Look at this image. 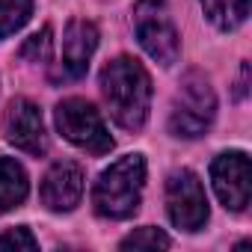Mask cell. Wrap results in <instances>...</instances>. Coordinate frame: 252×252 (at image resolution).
I'll return each instance as SVG.
<instances>
[{"instance_id":"cell-1","label":"cell","mask_w":252,"mask_h":252,"mask_svg":"<svg viewBox=\"0 0 252 252\" xmlns=\"http://www.w3.org/2000/svg\"><path fill=\"white\" fill-rule=\"evenodd\" d=\"M101 92L119 128L140 131L152 107V77L134 57H116L101 71Z\"/></svg>"},{"instance_id":"cell-2","label":"cell","mask_w":252,"mask_h":252,"mask_svg":"<svg viewBox=\"0 0 252 252\" xmlns=\"http://www.w3.org/2000/svg\"><path fill=\"white\" fill-rule=\"evenodd\" d=\"M146 187V158L143 155H125L116 163H110L95 187H92V205L95 214L107 220H128L137 214L140 199Z\"/></svg>"},{"instance_id":"cell-3","label":"cell","mask_w":252,"mask_h":252,"mask_svg":"<svg viewBox=\"0 0 252 252\" xmlns=\"http://www.w3.org/2000/svg\"><path fill=\"white\" fill-rule=\"evenodd\" d=\"M214 116H217V95H214L211 80L202 71H187L172 101L169 131L181 140H196L211 128Z\"/></svg>"},{"instance_id":"cell-4","label":"cell","mask_w":252,"mask_h":252,"mask_svg":"<svg viewBox=\"0 0 252 252\" xmlns=\"http://www.w3.org/2000/svg\"><path fill=\"white\" fill-rule=\"evenodd\" d=\"M57 131L77 149L89 155H107L113 149V137L107 131V125L101 113L86 101V98H63L54 110Z\"/></svg>"},{"instance_id":"cell-5","label":"cell","mask_w":252,"mask_h":252,"mask_svg":"<svg viewBox=\"0 0 252 252\" xmlns=\"http://www.w3.org/2000/svg\"><path fill=\"white\" fill-rule=\"evenodd\" d=\"M134 33L143 45V51L160 63L172 65L181 54V36L175 30V21L169 15V6L163 0H140L134 6Z\"/></svg>"},{"instance_id":"cell-6","label":"cell","mask_w":252,"mask_h":252,"mask_svg":"<svg viewBox=\"0 0 252 252\" xmlns=\"http://www.w3.org/2000/svg\"><path fill=\"white\" fill-rule=\"evenodd\" d=\"M166 214L175 228L199 231L208 222V196L193 169H175L166 181Z\"/></svg>"},{"instance_id":"cell-7","label":"cell","mask_w":252,"mask_h":252,"mask_svg":"<svg viewBox=\"0 0 252 252\" xmlns=\"http://www.w3.org/2000/svg\"><path fill=\"white\" fill-rule=\"evenodd\" d=\"M211 184L225 211H246L249 205V155L246 152H222L211 163Z\"/></svg>"},{"instance_id":"cell-8","label":"cell","mask_w":252,"mask_h":252,"mask_svg":"<svg viewBox=\"0 0 252 252\" xmlns=\"http://www.w3.org/2000/svg\"><path fill=\"white\" fill-rule=\"evenodd\" d=\"M3 134L6 140L39 158L48 152V131H45V119H42V110L30 101V98H12L9 107H6V116H3Z\"/></svg>"},{"instance_id":"cell-9","label":"cell","mask_w":252,"mask_h":252,"mask_svg":"<svg viewBox=\"0 0 252 252\" xmlns=\"http://www.w3.org/2000/svg\"><path fill=\"white\" fill-rule=\"evenodd\" d=\"M83 169L71 160H60L54 163L45 178H42V187H39V196H42V205L54 214H68L80 205V196H83Z\"/></svg>"},{"instance_id":"cell-10","label":"cell","mask_w":252,"mask_h":252,"mask_svg":"<svg viewBox=\"0 0 252 252\" xmlns=\"http://www.w3.org/2000/svg\"><path fill=\"white\" fill-rule=\"evenodd\" d=\"M98 48V27L92 21L74 18L65 27V39H63V68L57 77L63 80H80L89 68V60Z\"/></svg>"},{"instance_id":"cell-11","label":"cell","mask_w":252,"mask_h":252,"mask_svg":"<svg viewBox=\"0 0 252 252\" xmlns=\"http://www.w3.org/2000/svg\"><path fill=\"white\" fill-rule=\"evenodd\" d=\"M30 193V178L24 166L12 158H0V214L24 205Z\"/></svg>"},{"instance_id":"cell-12","label":"cell","mask_w":252,"mask_h":252,"mask_svg":"<svg viewBox=\"0 0 252 252\" xmlns=\"http://www.w3.org/2000/svg\"><path fill=\"white\" fill-rule=\"evenodd\" d=\"M205 18L217 30H237L249 15V0H202Z\"/></svg>"},{"instance_id":"cell-13","label":"cell","mask_w":252,"mask_h":252,"mask_svg":"<svg viewBox=\"0 0 252 252\" xmlns=\"http://www.w3.org/2000/svg\"><path fill=\"white\" fill-rule=\"evenodd\" d=\"M33 15V0H0V39L18 33Z\"/></svg>"},{"instance_id":"cell-14","label":"cell","mask_w":252,"mask_h":252,"mask_svg":"<svg viewBox=\"0 0 252 252\" xmlns=\"http://www.w3.org/2000/svg\"><path fill=\"white\" fill-rule=\"evenodd\" d=\"M119 246H122V249H169L172 240H169V234H163L160 228H155V225H143V228L131 231Z\"/></svg>"},{"instance_id":"cell-15","label":"cell","mask_w":252,"mask_h":252,"mask_svg":"<svg viewBox=\"0 0 252 252\" xmlns=\"http://www.w3.org/2000/svg\"><path fill=\"white\" fill-rule=\"evenodd\" d=\"M54 30L51 27H42L39 33H33L24 45H21V57L30 60V63H45L51 57V45H54Z\"/></svg>"},{"instance_id":"cell-16","label":"cell","mask_w":252,"mask_h":252,"mask_svg":"<svg viewBox=\"0 0 252 252\" xmlns=\"http://www.w3.org/2000/svg\"><path fill=\"white\" fill-rule=\"evenodd\" d=\"M0 249H21V252H36L39 249V240L33 237V231L27 225H18V228H9L0 234Z\"/></svg>"},{"instance_id":"cell-17","label":"cell","mask_w":252,"mask_h":252,"mask_svg":"<svg viewBox=\"0 0 252 252\" xmlns=\"http://www.w3.org/2000/svg\"><path fill=\"white\" fill-rule=\"evenodd\" d=\"M246 86H249V63L240 65V80H237V89H234V98H246Z\"/></svg>"}]
</instances>
